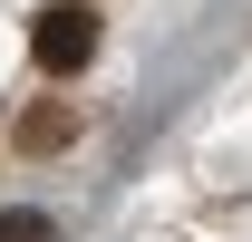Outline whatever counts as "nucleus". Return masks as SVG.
<instances>
[{
	"label": "nucleus",
	"instance_id": "obj_3",
	"mask_svg": "<svg viewBox=\"0 0 252 242\" xmlns=\"http://www.w3.org/2000/svg\"><path fill=\"white\" fill-rule=\"evenodd\" d=\"M0 242H59L49 213H0Z\"/></svg>",
	"mask_w": 252,
	"mask_h": 242
},
{
	"label": "nucleus",
	"instance_id": "obj_2",
	"mask_svg": "<svg viewBox=\"0 0 252 242\" xmlns=\"http://www.w3.org/2000/svg\"><path fill=\"white\" fill-rule=\"evenodd\" d=\"M10 136H20L30 155H59L68 136H78V107H68V97H39V107H30L20 126H10Z\"/></svg>",
	"mask_w": 252,
	"mask_h": 242
},
{
	"label": "nucleus",
	"instance_id": "obj_1",
	"mask_svg": "<svg viewBox=\"0 0 252 242\" xmlns=\"http://www.w3.org/2000/svg\"><path fill=\"white\" fill-rule=\"evenodd\" d=\"M30 59L49 68V78H68V68H88V59H97V20L78 10V0H49V10L30 20Z\"/></svg>",
	"mask_w": 252,
	"mask_h": 242
}]
</instances>
